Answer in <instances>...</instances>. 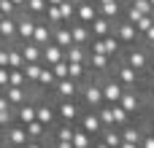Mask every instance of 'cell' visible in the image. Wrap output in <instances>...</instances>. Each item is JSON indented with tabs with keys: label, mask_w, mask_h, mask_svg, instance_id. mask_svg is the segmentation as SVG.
<instances>
[{
	"label": "cell",
	"mask_w": 154,
	"mask_h": 148,
	"mask_svg": "<svg viewBox=\"0 0 154 148\" xmlns=\"http://www.w3.org/2000/svg\"><path fill=\"white\" fill-rule=\"evenodd\" d=\"M111 75H114L125 89H149V78H146V75H141L135 67H130L125 59H116V62H114Z\"/></svg>",
	"instance_id": "cell-1"
},
{
	"label": "cell",
	"mask_w": 154,
	"mask_h": 148,
	"mask_svg": "<svg viewBox=\"0 0 154 148\" xmlns=\"http://www.w3.org/2000/svg\"><path fill=\"white\" fill-rule=\"evenodd\" d=\"M119 59H125L130 67H135L141 75H146L149 78V59H152V49L141 40V43H133V46H125V51H122V57Z\"/></svg>",
	"instance_id": "cell-2"
},
{
	"label": "cell",
	"mask_w": 154,
	"mask_h": 148,
	"mask_svg": "<svg viewBox=\"0 0 154 148\" xmlns=\"http://www.w3.org/2000/svg\"><path fill=\"white\" fill-rule=\"evenodd\" d=\"M79 102H81V108H87V111H97L106 100H103V86H100V78L97 75H92L89 81H84L81 84V89H79Z\"/></svg>",
	"instance_id": "cell-3"
},
{
	"label": "cell",
	"mask_w": 154,
	"mask_h": 148,
	"mask_svg": "<svg viewBox=\"0 0 154 148\" xmlns=\"http://www.w3.org/2000/svg\"><path fill=\"white\" fill-rule=\"evenodd\" d=\"M89 51H100V54H108L111 59H119L122 51H125V46H122V40L111 32V35H106V38H92V40H89Z\"/></svg>",
	"instance_id": "cell-4"
},
{
	"label": "cell",
	"mask_w": 154,
	"mask_h": 148,
	"mask_svg": "<svg viewBox=\"0 0 154 148\" xmlns=\"http://www.w3.org/2000/svg\"><path fill=\"white\" fill-rule=\"evenodd\" d=\"M51 100H54V97H51ZM54 111H57V121L76 124L84 108H81V102H79V100H54Z\"/></svg>",
	"instance_id": "cell-5"
},
{
	"label": "cell",
	"mask_w": 154,
	"mask_h": 148,
	"mask_svg": "<svg viewBox=\"0 0 154 148\" xmlns=\"http://www.w3.org/2000/svg\"><path fill=\"white\" fill-rule=\"evenodd\" d=\"M114 35L122 40V46H133V43H141V32L133 22H127L125 16H119L114 22Z\"/></svg>",
	"instance_id": "cell-6"
},
{
	"label": "cell",
	"mask_w": 154,
	"mask_h": 148,
	"mask_svg": "<svg viewBox=\"0 0 154 148\" xmlns=\"http://www.w3.org/2000/svg\"><path fill=\"white\" fill-rule=\"evenodd\" d=\"M97 78H100V86H103V100H106L108 105H116V102L122 100V94H125V86H122L111 73L97 75Z\"/></svg>",
	"instance_id": "cell-7"
},
{
	"label": "cell",
	"mask_w": 154,
	"mask_h": 148,
	"mask_svg": "<svg viewBox=\"0 0 154 148\" xmlns=\"http://www.w3.org/2000/svg\"><path fill=\"white\" fill-rule=\"evenodd\" d=\"M79 89H81L79 81H73V78H60V81L54 84V89L49 92V97H54V100H79Z\"/></svg>",
	"instance_id": "cell-8"
},
{
	"label": "cell",
	"mask_w": 154,
	"mask_h": 148,
	"mask_svg": "<svg viewBox=\"0 0 154 148\" xmlns=\"http://www.w3.org/2000/svg\"><path fill=\"white\" fill-rule=\"evenodd\" d=\"M76 127H81L89 138H100V132L106 129L103 127V121H100V116H97V111H81V116H79V121H76Z\"/></svg>",
	"instance_id": "cell-9"
},
{
	"label": "cell",
	"mask_w": 154,
	"mask_h": 148,
	"mask_svg": "<svg viewBox=\"0 0 154 148\" xmlns=\"http://www.w3.org/2000/svg\"><path fill=\"white\" fill-rule=\"evenodd\" d=\"M0 138H3V143H5V146H19V148H24V146H27V140H30V135H27L24 124H19V121H14L8 129H3V132H0Z\"/></svg>",
	"instance_id": "cell-10"
},
{
	"label": "cell",
	"mask_w": 154,
	"mask_h": 148,
	"mask_svg": "<svg viewBox=\"0 0 154 148\" xmlns=\"http://www.w3.org/2000/svg\"><path fill=\"white\" fill-rule=\"evenodd\" d=\"M35 22H38L35 16H30V13L19 11V16H16V40H19V43H27V40H32Z\"/></svg>",
	"instance_id": "cell-11"
},
{
	"label": "cell",
	"mask_w": 154,
	"mask_h": 148,
	"mask_svg": "<svg viewBox=\"0 0 154 148\" xmlns=\"http://www.w3.org/2000/svg\"><path fill=\"white\" fill-rule=\"evenodd\" d=\"M114 62H116V59H111L108 54H100V51H89V57H87V67H89L95 75H106V73H111Z\"/></svg>",
	"instance_id": "cell-12"
},
{
	"label": "cell",
	"mask_w": 154,
	"mask_h": 148,
	"mask_svg": "<svg viewBox=\"0 0 154 148\" xmlns=\"http://www.w3.org/2000/svg\"><path fill=\"white\" fill-rule=\"evenodd\" d=\"M89 32H92V38H106V35H111V32H114V22H111L108 16L97 13V16L89 22Z\"/></svg>",
	"instance_id": "cell-13"
},
{
	"label": "cell",
	"mask_w": 154,
	"mask_h": 148,
	"mask_svg": "<svg viewBox=\"0 0 154 148\" xmlns=\"http://www.w3.org/2000/svg\"><path fill=\"white\" fill-rule=\"evenodd\" d=\"M32 40L38 43V46H46V43H51L54 40V27L41 16L38 22H35V32H32Z\"/></svg>",
	"instance_id": "cell-14"
},
{
	"label": "cell",
	"mask_w": 154,
	"mask_h": 148,
	"mask_svg": "<svg viewBox=\"0 0 154 148\" xmlns=\"http://www.w3.org/2000/svg\"><path fill=\"white\" fill-rule=\"evenodd\" d=\"M97 13H100V8H97V3H95V0H84V3H79V5H76V22L89 24Z\"/></svg>",
	"instance_id": "cell-15"
},
{
	"label": "cell",
	"mask_w": 154,
	"mask_h": 148,
	"mask_svg": "<svg viewBox=\"0 0 154 148\" xmlns=\"http://www.w3.org/2000/svg\"><path fill=\"white\" fill-rule=\"evenodd\" d=\"M16 16H3L0 19V40L3 43H19L16 40Z\"/></svg>",
	"instance_id": "cell-16"
},
{
	"label": "cell",
	"mask_w": 154,
	"mask_h": 148,
	"mask_svg": "<svg viewBox=\"0 0 154 148\" xmlns=\"http://www.w3.org/2000/svg\"><path fill=\"white\" fill-rule=\"evenodd\" d=\"M54 84H57V75H54V70H51L49 65H43L41 75H38V84H35L38 94H49V92L54 89Z\"/></svg>",
	"instance_id": "cell-17"
},
{
	"label": "cell",
	"mask_w": 154,
	"mask_h": 148,
	"mask_svg": "<svg viewBox=\"0 0 154 148\" xmlns=\"http://www.w3.org/2000/svg\"><path fill=\"white\" fill-rule=\"evenodd\" d=\"M70 32H73V43H76V46H87V49H89V40H92L89 24H84V22H73V24H70Z\"/></svg>",
	"instance_id": "cell-18"
},
{
	"label": "cell",
	"mask_w": 154,
	"mask_h": 148,
	"mask_svg": "<svg viewBox=\"0 0 154 148\" xmlns=\"http://www.w3.org/2000/svg\"><path fill=\"white\" fill-rule=\"evenodd\" d=\"M22 49V57H24V65L27 62H43V46H38L35 40H27V43H19Z\"/></svg>",
	"instance_id": "cell-19"
},
{
	"label": "cell",
	"mask_w": 154,
	"mask_h": 148,
	"mask_svg": "<svg viewBox=\"0 0 154 148\" xmlns=\"http://www.w3.org/2000/svg\"><path fill=\"white\" fill-rule=\"evenodd\" d=\"M62 59H65V49H62V46H57L54 40L43 46V65L51 67V65H57V62H62Z\"/></svg>",
	"instance_id": "cell-20"
},
{
	"label": "cell",
	"mask_w": 154,
	"mask_h": 148,
	"mask_svg": "<svg viewBox=\"0 0 154 148\" xmlns=\"http://www.w3.org/2000/svg\"><path fill=\"white\" fill-rule=\"evenodd\" d=\"M16 121H19V124H30V121H35V97L27 100V102H22V105L16 108Z\"/></svg>",
	"instance_id": "cell-21"
},
{
	"label": "cell",
	"mask_w": 154,
	"mask_h": 148,
	"mask_svg": "<svg viewBox=\"0 0 154 148\" xmlns=\"http://www.w3.org/2000/svg\"><path fill=\"white\" fill-rule=\"evenodd\" d=\"M54 43H57V46H62V49L73 46V32H70V24H57V27H54Z\"/></svg>",
	"instance_id": "cell-22"
},
{
	"label": "cell",
	"mask_w": 154,
	"mask_h": 148,
	"mask_svg": "<svg viewBox=\"0 0 154 148\" xmlns=\"http://www.w3.org/2000/svg\"><path fill=\"white\" fill-rule=\"evenodd\" d=\"M22 70H24V78H27L30 89H32V92H38V89H35V84H38V75H41V70H43V62H27Z\"/></svg>",
	"instance_id": "cell-23"
},
{
	"label": "cell",
	"mask_w": 154,
	"mask_h": 148,
	"mask_svg": "<svg viewBox=\"0 0 154 148\" xmlns=\"http://www.w3.org/2000/svg\"><path fill=\"white\" fill-rule=\"evenodd\" d=\"M100 140L108 148H119L122 146V132H119V127H106V129L100 132Z\"/></svg>",
	"instance_id": "cell-24"
},
{
	"label": "cell",
	"mask_w": 154,
	"mask_h": 148,
	"mask_svg": "<svg viewBox=\"0 0 154 148\" xmlns=\"http://www.w3.org/2000/svg\"><path fill=\"white\" fill-rule=\"evenodd\" d=\"M87 57H89V49H87V46H76V43H73V46L65 49V59H68V62H84V65H87Z\"/></svg>",
	"instance_id": "cell-25"
},
{
	"label": "cell",
	"mask_w": 154,
	"mask_h": 148,
	"mask_svg": "<svg viewBox=\"0 0 154 148\" xmlns=\"http://www.w3.org/2000/svg\"><path fill=\"white\" fill-rule=\"evenodd\" d=\"M24 129H27L30 140H46V138H49V127H46V124H41L38 119H35V121H30V124H24Z\"/></svg>",
	"instance_id": "cell-26"
},
{
	"label": "cell",
	"mask_w": 154,
	"mask_h": 148,
	"mask_svg": "<svg viewBox=\"0 0 154 148\" xmlns=\"http://www.w3.org/2000/svg\"><path fill=\"white\" fill-rule=\"evenodd\" d=\"M46 5H49L46 0H27L22 11H24V13H30V16H35V19H41V16L46 13Z\"/></svg>",
	"instance_id": "cell-27"
},
{
	"label": "cell",
	"mask_w": 154,
	"mask_h": 148,
	"mask_svg": "<svg viewBox=\"0 0 154 148\" xmlns=\"http://www.w3.org/2000/svg\"><path fill=\"white\" fill-rule=\"evenodd\" d=\"M111 111H114V127H119V129H122L125 124H130V121H133V116H130L119 102H116V105H111Z\"/></svg>",
	"instance_id": "cell-28"
},
{
	"label": "cell",
	"mask_w": 154,
	"mask_h": 148,
	"mask_svg": "<svg viewBox=\"0 0 154 148\" xmlns=\"http://www.w3.org/2000/svg\"><path fill=\"white\" fill-rule=\"evenodd\" d=\"M92 140L95 138H89L81 127H76V132H73V148H92Z\"/></svg>",
	"instance_id": "cell-29"
},
{
	"label": "cell",
	"mask_w": 154,
	"mask_h": 148,
	"mask_svg": "<svg viewBox=\"0 0 154 148\" xmlns=\"http://www.w3.org/2000/svg\"><path fill=\"white\" fill-rule=\"evenodd\" d=\"M60 13H62V22L65 24H73L76 22V3H70V0L60 3Z\"/></svg>",
	"instance_id": "cell-30"
},
{
	"label": "cell",
	"mask_w": 154,
	"mask_h": 148,
	"mask_svg": "<svg viewBox=\"0 0 154 148\" xmlns=\"http://www.w3.org/2000/svg\"><path fill=\"white\" fill-rule=\"evenodd\" d=\"M43 19H46L51 27H57V24H65V22H62V13H60V5H46V13H43Z\"/></svg>",
	"instance_id": "cell-31"
},
{
	"label": "cell",
	"mask_w": 154,
	"mask_h": 148,
	"mask_svg": "<svg viewBox=\"0 0 154 148\" xmlns=\"http://www.w3.org/2000/svg\"><path fill=\"white\" fill-rule=\"evenodd\" d=\"M8 86H30L22 67H11V84H8Z\"/></svg>",
	"instance_id": "cell-32"
},
{
	"label": "cell",
	"mask_w": 154,
	"mask_h": 148,
	"mask_svg": "<svg viewBox=\"0 0 154 148\" xmlns=\"http://www.w3.org/2000/svg\"><path fill=\"white\" fill-rule=\"evenodd\" d=\"M51 70H54V75H57V81H60V78H68V59H62V62H57V65H51Z\"/></svg>",
	"instance_id": "cell-33"
},
{
	"label": "cell",
	"mask_w": 154,
	"mask_h": 148,
	"mask_svg": "<svg viewBox=\"0 0 154 148\" xmlns=\"http://www.w3.org/2000/svg\"><path fill=\"white\" fill-rule=\"evenodd\" d=\"M0 8H3V13H5V16H16V13H19V8H16L11 0H0Z\"/></svg>",
	"instance_id": "cell-34"
},
{
	"label": "cell",
	"mask_w": 154,
	"mask_h": 148,
	"mask_svg": "<svg viewBox=\"0 0 154 148\" xmlns=\"http://www.w3.org/2000/svg\"><path fill=\"white\" fill-rule=\"evenodd\" d=\"M141 148H154V129L149 124V129L143 132V140H141Z\"/></svg>",
	"instance_id": "cell-35"
},
{
	"label": "cell",
	"mask_w": 154,
	"mask_h": 148,
	"mask_svg": "<svg viewBox=\"0 0 154 148\" xmlns=\"http://www.w3.org/2000/svg\"><path fill=\"white\" fill-rule=\"evenodd\" d=\"M11 84V67H0V89H5Z\"/></svg>",
	"instance_id": "cell-36"
},
{
	"label": "cell",
	"mask_w": 154,
	"mask_h": 148,
	"mask_svg": "<svg viewBox=\"0 0 154 148\" xmlns=\"http://www.w3.org/2000/svg\"><path fill=\"white\" fill-rule=\"evenodd\" d=\"M0 67H11V62H8V43H0Z\"/></svg>",
	"instance_id": "cell-37"
},
{
	"label": "cell",
	"mask_w": 154,
	"mask_h": 148,
	"mask_svg": "<svg viewBox=\"0 0 154 148\" xmlns=\"http://www.w3.org/2000/svg\"><path fill=\"white\" fill-rule=\"evenodd\" d=\"M49 148H73V140H49Z\"/></svg>",
	"instance_id": "cell-38"
},
{
	"label": "cell",
	"mask_w": 154,
	"mask_h": 148,
	"mask_svg": "<svg viewBox=\"0 0 154 148\" xmlns=\"http://www.w3.org/2000/svg\"><path fill=\"white\" fill-rule=\"evenodd\" d=\"M24 148H49V140H27Z\"/></svg>",
	"instance_id": "cell-39"
},
{
	"label": "cell",
	"mask_w": 154,
	"mask_h": 148,
	"mask_svg": "<svg viewBox=\"0 0 154 148\" xmlns=\"http://www.w3.org/2000/svg\"><path fill=\"white\" fill-rule=\"evenodd\" d=\"M149 78H154V49H152V59H149Z\"/></svg>",
	"instance_id": "cell-40"
},
{
	"label": "cell",
	"mask_w": 154,
	"mask_h": 148,
	"mask_svg": "<svg viewBox=\"0 0 154 148\" xmlns=\"http://www.w3.org/2000/svg\"><path fill=\"white\" fill-rule=\"evenodd\" d=\"M119 148H141V146H138V143H125V140H122V146H119Z\"/></svg>",
	"instance_id": "cell-41"
},
{
	"label": "cell",
	"mask_w": 154,
	"mask_h": 148,
	"mask_svg": "<svg viewBox=\"0 0 154 148\" xmlns=\"http://www.w3.org/2000/svg\"><path fill=\"white\" fill-rule=\"evenodd\" d=\"M11 3H14V5H16V8H19V11H22V8H24V3H27V0H11Z\"/></svg>",
	"instance_id": "cell-42"
},
{
	"label": "cell",
	"mask_w": 154,
	"mask_h": 148,
	"mask_svg": "<svg viewBox=\"0 0 154 148\" xmlns=\"http://www.w3.org/2000/svg\"><path fill=\"white\" fill-rule=\"evenodd\" d=\"M70 3H76V5H79V3H84V0H70Z\"/></svg>",
	"instance_id": "cell-43"
},
{
	"label": "cell",
	"mask_w": 154,
	"mask_h": 148,
	"mask_svg": "<svg viewBox=\"0 0 154 148\" xmlns=\"http://www.w3.org/2000/svg\"><path fill=\"white\" fill-rule=\"evenodd\" d=\"M3 16H5V13H3V8H0V19H3Z\"/></svg>",
	"instance_id": "cell-44"
},
{
	"label": "cell",
	"mask_w": 154,
	"mask_h": 148,
	"mask_svg": "<svg viewBox=\"0 0 154 148\" xmlns=\"http://www.w3.org/2000/svg\"><path fill=\"white\" fill-rule=\"evenodd\" d=\"M5 148H19V146H5Z\"/></svg>",
	"instance_id": "cell-45"
},
{
	"label": "cell",
	"mask_w": 154,
	"mask_h": 148,
	"mask_svg": "<svg viewBox=\"0 0 154 148\" xmlns=\"http://www.w3.org/2000/svg\"><path fill=\"white\" fill-rule=\"evenodd\" d=\"M149 3H152V5H154V0H149Z\"/></svg>",
	"instance_id": "cell-46"
},
{
	"label": "cell",
	"mask_w": 154,
	"mask_h": 148,
	"mask_svg": "<svg viewBox=\"0 0 154 148\" xmlns=\"http://www.w3.org/2000/svg\"><path fill=\"white\" fill-rule=\"evenodd\" d=\"M0 43H3V40H0Z\"/></svg>",
	"instance_id": "cell-47"
}]
</instances>
